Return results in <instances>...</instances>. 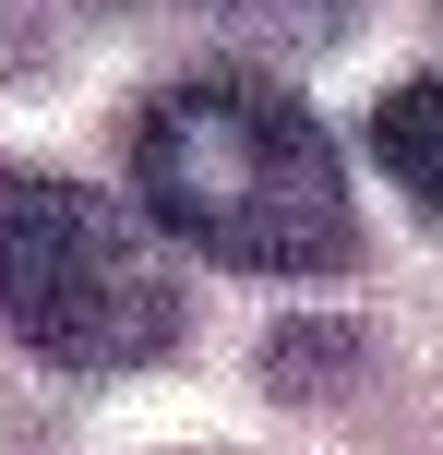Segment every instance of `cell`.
<instances>
[{"label": "cell", "mask_w": 443, "mask_h": 455, "mask_svg": "<svg viewBox=\"0 0 443 455\" xmlns=\"http://www.w3.org/2000/svg\"><path fill=\"white\" fill-rule=\"evenodd\" d=\"M0 336L60 371H144L180 336V288L108 192L0 168Z\"/></svg>", "instance_id": "cell-2"}, {"label": "cell", "mask_w": 443, "mask_h": 455, "mask_svg": "<svg viewBox=\"0 0 443 455\" xmlns=\"http://www.w3.org/2000/svg\"><path fill=\"white\" fill-rule=\"evenodd\" d=\"M132 204L240 275H324L360 240L336 132L264 72H180L168 96H144L132 108Z\"/></svg>", "instance_id": "cell-1"}, {"label": "cell", "mask_w": 443, "mask_h": 455, "mask_svg": "<svg viewBox=\"0 0 443 455\" xmlns=\"http://www.w3.org/2000/svg\"><path fill=\"white\" fill-rule=\"evenodd\" d=\"M372 168L443 228V72H420V84H396L372 108Z\"/></svg>", "instance_id": "cell-3"}]
</instances>
